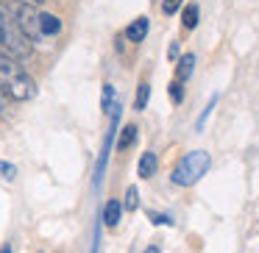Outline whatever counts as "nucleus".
<instances>
[{
  "instance_id": "1",
  "label": "nucleus",
  "mask_w": 259,
  "mask_h": 253,
  "mask_svg": "<svg viewBox=\"0 0 259 253\" xmlns=\"http://www.w3.org/2000/svg\"><path fill=\"white\" fill-rule=\"evenodd\" d=\"M0 95L17 103L31 100L36 95V81L20 64V59H14L3 47H0Z\"/></svg>"
},
{
  "instance_id": "2",
  "label": "nucleus",
  "mask_w": 259,
  "mask_h": 253,
  "mask_svg": "<svg viewBox=\"0 0 259 253\" xmlns=\"http://www.w3.org/2000/svg\"><path fill=\"white\" fill-rule=\"evenodd\" d=\"M0 47L6 53H12L14 59H25L31 53V42L25 39V34L20 31V25L14 23L12 12H9L6 0H0Z\"/></svg>"
},
{
  "instance_id": "3",
  "label": "nucleus",
  "mask_w": 259,
  "mask_h": 253,
  "mask_svg": "<svg viewBox=\"0 0 259 253\" xmlns=\"http://www.w3.org/2000/svg\"><path fill=\"white\" fill-rule=\"evenodd\" d=\"M209 164H212V159H209L206 150H192L173 167L170 178H173L176 186H192V184H198V181L206 175Z\"/></svg>"
},
{
  "instance_id": "4",
  "label": "nucleus",
  "mask_w": 259,
  "mask_h": 253,
  "mask_svg": "<svg viewBox=\"0 0 259 253\" xmlns=\"http://www.w3.org/2000/svg\"><path fill=\"white\" fill-rule=\"evenodd\" d=\"M9 12H12L14 23L20 25V31L25 34V39L34 45V42H42V28H39V12L34 9V3H25V0H9L6 3Z\"/></svg>"
},
{
  "instance_id": "5",
  "label": "nucleus",
  "mask_w": 259,
  "mask_h": 253,
  "mask_svg": "<svg viewBox=\"0 0 259 253\" xmlns=\"http://www.w3.org/2000/svg\"><path fill=\"white\" fill-rule=\"evenodd\" d=\"M145 34H148V17H137L134 23L125 28V39L128 42H142Z\"/></svg>"
},
{
  "instance_id": "6",
  "label": "nucleus",
  "mask_w": 259,
  "mask_h": 253,
  "mask_svg": "<svg viewBox=\"0 0 259 253\" xmlns=\"http://www.w3.org/2000/svg\"><path fill=\"white\" fill-rule=\"evenodd\" d=\"M120 212H123V206H120L117 200H109L106 206H103V225H109V228H117Z\"/></svg>"
},
{
  "instance_id": "7",
  "label": "nucleus",
  "mask_w": 259,
  "mask_h": 253,
  "mask_svg": "<svg viewBox=\"0 0 259 253\" xmlns=\"http://www.w3.org/2000/svg\"><path fill=\"white\" fill-rule=\"evenodd\" d=\"M156 164H159V159H156L153 150L142 153V159H140V178H151V175L156 173Z\"/></svg>"
},
{
  "instance_id": "8",
  "label": "nucleus",
  "mask_w": 259,
  "mask_h": 253,
  "mask_svg": "<svg viewBox=\"0 0 259 253\" xmlns=\"http://www.w3.org/2000/svg\"><path fill=\"white\" fill-rule=\"evenodd\" d=\"M39 28H42V36H56L62 31V23L53 14H39Z\"/></svg>"
},
{
  "instance_id": "9",
  "label": "nucleus",
  "mask_w": 259,
  "mask_h": 253,
  "mask_svg": "<svg viewBox=\"0 0 259 253\" xmlns=\"http://www.w3.org/2000/svg\"><path fill=\"white\" fill-rule=\"evenodd\" d=\"M192 67H195V56H192V53L181 56L179 67H176V81H187V78L192 75Z\"/></svg>"
},
{
  "instance_id": "10",
  "label": "nucleus",
  "mask_w": 259,
  "mask_h": 253,
  "mask_svg": "<svg viewBox=\"0 0 259 253\" xmlns=\"http://www.w3.org/2000/svg\"><path fill=\"white\" fill-rule=\"evenodd\" d=\"M134 142H137V128H134V125H125V128H123V134H120L117 147H120V150H128V147L134 145Z\"/></svg>"
},
{
  "instance_id": "11",
  "label": "nucleus",
  "mask_w": 259,
  "mask_h": 253,
  "mask_svg": "<svg viewBox=\"0 0 259 253\" xmlns=\"http://www.w3.org/2000/svg\"><path fill=\"white\" fill-rule=\"evenodd\" d=\"M101 106H103V112H114V106H117V103H114V86L112 84H106L103 86V100H101Z\"/></svg>"
},
{
  "instance_id": "12",
  "label": "nucleus",
  "mask_w": 259,
  "mask_h": 253,
  "mask_svg": "<svg viewBox=\"0 0 259 253\" xmlns=\"http://www.w3.org/2000/svg\"><path fill=\"white\" fill-rule=\"evenodd\" d=\"M123 206L128 209V212H137V206H140V192H137V186H128V189H125Z\"/></svg>"
},
{
  "instance_id": "13",
  "label": "nucleus",
  "mask_w": 259,
  "mask_h": 253,
  "mask_svg": "<svg viewBox=\"0 0 259 253\" xmlns=\"http://www.w3.org/2000/svg\"><path fill=\"white\" fill-rule=\"evenodd\" d=\"M148 95H151V86H148L145 81H142V84H140V89H137V100H134V106L140 109V112L148 106Z\"/></svg>"
},
{
  "instance_id": "14",
  "label": "nucleus",
  "mask_w": 259,
  "mask_h": 253,
  "mask_svg": "<svg viewBox=\"0 0 259 253\" xmlns=\"http://www.w3.org/2000/svg\"><path fill=\"white\" fill-rule=\"evenodd\" d=\"M181 23H184V28H195V25H198V6H187L184 9V20H181Z\"/></svg>"
},
{
  "instance_id": "15",
  "label": "nucleus",
  "mask_w": 259,
  "mask_h": 253,
  "mask_svg": "<svg viewBox=\"0 0 259 253\" xmlns=\"http://www.w3.org/2000/svg\"><path fill=\"white\" fill-rule=\"evenodd\" d=\"M214 103H218V95H214L212 100H209V106H206V109H203V112H201V117H198V123H195V128H198V131H201V128H203V123H206V120H209V114H212Z\"/></svg>"
},
{
  "instance_id": "16",
  "label": "nucleus",
  "mask_w": 259,
  "mask_h": 253,
  "mask_svg": "<svg viewBox=\"0 0 259 253\" xmlns=\"http://www.w3.org/2000/svg\"><path fill=\"white\" fill-rule=\"evenodd\" d=\"M181 3H184V0H162V12L164 14H176L181 9Z\"/></svg>"
},
{
  "instance_id": "17",
  "label": "nucleus",
  "mask_w": 259,
  "mask_h": 253,
  "mask_svg": "<svg viewBox=\"0 0 259 253\" xmlns=\"http://www.w3.org/2000/svg\"><path fill=\"white\" fill-rule=\"evenodd\" d=\"M170 97H173L176 103H181V97H184V89H181V81H173V84H170Z\"/></svg>"
},
{
  "instance_id": "18",
  "label": "nucleus",
  "mask_w": 259,
  "mask_h": 253,
  "mask_svg": "<svg viewBox=\"0 0 259 253\" xmlns=\"http://www.w3.org/2000/svg\"><path fill=\"white\" fill-rule=\"evenodd\" d=\"M0 175H3V178H14V164L0 162Z\"/></svg>"
},
{
  "instance_id": "19",
  "label": "nucleus",
  "mask_w": 259,
  "mask_h": 253,
  "mask_svg": "<svg viewBox=\"0 0 259 253\" xmlns=\"http://www.w3.org/2000/svg\"><path fill=\"white\" fill-rule=\"evenodd\" d=\"M151 223H156V225H162V223L170 225V217H167V214H153V212H151Z\"/></svg>"
},
{
  "instance_id": "20",
  "label": "nucleus",
  "mask_w": 259,
  "mask_h": 253,
  "mask_svg": "<svg viewBox=\"0 0 259 253\" xmlns=\"http://www.w3.org/2000/svg\"><path fill=\"white\" fill-rule=\"evenodd\" d=\"M0 253H12V247H9V245H3V247H0Z\"/></svg>"
},
{
  "instance_id": "21",
  "label": "nucleus",
  "mask_w": 259,
  "mask_h": 253,
  "mask_svg": "<svg viewBox=\"0 0 259 253\" xmlns=\"http://www.w3.org/2000/svg\"><path fill=\"white\" fill-rule=\"evenodd\" d=\"M145 253H159V247H156V245H153V247H148V250H145Z\"/></svg>"
},
{
  "instance_id": "22",
  "label": "nucleus",
  "mask_w": 259,
  "mask_h": 253,
  "mask_svg": "<svg viewBox=\"0 0 259 253\" xmlns=\"http://www.w3.org/2000/svg\"><path fill=\"white\" fill-rule=\"evenodd\" d=\"M25 3H28V0H25ZM31 3H45V0H31Z\"/></svg>"
}]
</instances>
